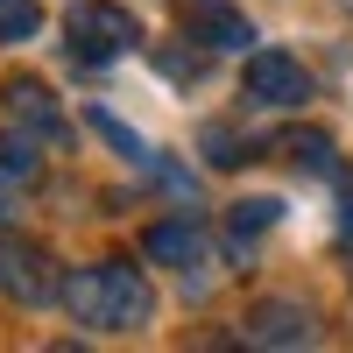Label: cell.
<instances>
[{
  "instance_id": "cell-1",
  "label": "cell",
  "mask_w": 353,
  "mask_h": 353,
  "mask_svg": "<svg viewBox=\"0 0 353 353\" xmlns=\"http://www.w3.org/2000/svg\"><path fill=\"white\" fill-rule=\"evenodd\" d=\"M64 311H71V325L121 339V332H141L156 318V290L134 261H92V269L64 276Z\"/></svg>"
},
{
  "instance_id": "cell-2",
  "label": "cell",
  "mask_w": 353,
  "mask_h": 353,
  "mask_svg": "<svg viewBox=\"0 0 353 353\" xmlns=\"http://www.w3.org/2000/svg\"><path fill=\"white\" fill-rule=\"evenodd\" d=\"M64 50L78 57V64H113V57H128L141 43V21L128 8H113V0H78V8L64 14Z\"/></svg>"
},
{
  "instance_id": "cell-3",
  "label": "cell",
  "mask_w": 353,
  "mask_h": 353,
  "mask_svg": "<svg viewBox=\"0 0 353 353\" xmlns=\"http://www.w3.org/2000/svg\"><path fill=\"white\" fill-rule=\"evenodd\" d=\"M0 297H14V304H50V297H64V276H57V261H50L36 241L0 233Z\"/></svg>"
},
{
  "instance_id": "cell-4",
  "label": "cell",
  "mask_w": 353,
  "mask_h": 353,
  "mask_svg": "<svg viewBox=\"0 0 353 353\" xmlns=\"http://www.w3.org/2000/svg\"><path fill=\"white\" fill-rule=\"evenodd\" d=\"M141 248H149V261H163V269L184 276V290H205V283H212V241L191 226V212L170 219V226H149V241H141Z\"/></svg>"
},
{
  "instance_id": "cell-5",
  "label": "cell",
  "mask_w": 353,
  "mask_h": 353,
  "mask_svg": "<svg viewBox=\"0 0 353 353\" xmlns=\"http://www.w3.org/2000/svg\"><path fill=\"white\" fill-rule=\"evenodd\" d=\"M176 28H184L198 50H248L254 43V21L233 8V0H176Z\"/></svg>"
},
{
  "instance_id": "cell-6",
  "label": "cell",
  "mask_w": 353,
  "mask_h": 353,
  "mask_svg": "<svg viewBox=\"0 0 353 353\" xmlns=\"http://www.w3.org/2000/svg\"><path fill=\"white\" fill-rule=\"evenodd\" d=\"M248 99L290 113V106L311 99V71L297 64V57H283V50H254V57H248Z\"/></svg>"
},
{
  "instance_id": "cell-7",
  "label": "cell",
  "mask_w": 353,
  "mask_h": 353,
  "mask_svg": "<svg viewBox=\"0 0 353 353\" xmlns=\"http://www.w3.org/2000/svg\"><path fill=\"white\" fill-rule=\"evenodd\" d=\"M0 106H8V121L14 128H36L43 141H64V106H57L50 99V85L43 78H8V85H0Z\"/></svg>"
},
{
  "instance_id": "cell-8",
  "label": "cell",
  "mask_w": 353,
  "mask_h": 353,
  "mask_svg": "<svg viewBox=\"0 0 353 353\" xmlns=\"http://www.w3.org/2000/svg\"><path fill=\"white\" fill-rule=\"evenodd\" d=\"M248 346H311L318 339V318L304 304H254L248 325H241Z\"/></svg>"
},
{
  "instance_id": "cell-9",
  "label": "cell",
  "mask_w": 353,
  "mask_h": 353,
  "mask_svg": "<svg viewBox=\"0 0 353 353\" xmlns=\"http://www.w3.org/2000/svg\"><path fill=\"white\" fill-rule=\"evenodd\" d=\"M36 170H43L36 141L28 134H0V184H36Z\"/></svg>"
},
{
  "instance_id": "cell-10",
  "label": "cell",
  "mask_w": 353,
  "mask_h": 353,
  "mask_svg": "<svg viewBox=\"0 0 353 353\" xmlns=\"http://www.w3.org/2000/svg\"><path fill=\"white\" fill-rule=\"evenodd\" d=\"M276 219H283V205H276V198H241V205H233V241L248 248L254 233H269Z\"/></svg>"
},
{
  "instance_id": "cell-11",
  "label": "cell",
  "mask_w": 353,
  "mask_h": 353,
  "mask_svg": "<svg viewBox=\"0 0 353 353\" xmlns=\"http://www.w3.org/2000/svg\"><path fill=\"white\" fill-rule=\"evenodd\" d=\"M43 28V8L36 0H0V43H28Z\"/></svg>"
},
{
  "instance_id": "cell-12",
  "label": "cell",
  "mask_w": 353,
  "mask_h": 353,
  "mask_svg": "<svg viewBox=\"0 0 353 353\" xmlns=\"http://www.w3.org/2000/svg\"><path fill=\"white\" fill-rule=\"evenodd\" d=\"M205 163H212V170H233V163H248V141L241 134H233V128H205Z\"/></svg>"
},
{
  "instance_id": "cell-13",
  "label": "cell",
  "mask_w": 353,
  "mask_h": 353,
  "mask_svg": "<svg viewBox=\"0 0 353 353\" xmlns=\"http://www.w3.org/2000/svg\"><path fill=\"white\" fill-rule=\"evenodd\" d=\"M283 149L297 156L304 170H318V176H332V170H339V163H332V141H325V134H290Z\"/></svg>"
},
{
  "instance_id": "cell-14",
  "label": "cell",
  "mask_w": 353,
  "mask_h": 353,
  "mask_svg": "<svg viewBox=\"0 0 353 353\" xmlns=\"http://www.w3.org/2000/svg\"><path fill=\"white\" fill-rule=\"evenodd\" d=\"M85 121H92V128H99V134H106V141H113V149H121V156H134V163H149V149H141V141H134V134H128L121 121H113L106 106H92V113H85Z\"/></svg>"
},
{
  "instance_id": "cell-15",
  "label": "cell",
  "mask_w": 353,
  "mask_h": 353,
  "mask_svg": "<svg viewBox=\"0 0 353 353\" xmlns=\"http://www.w3.org/2000/svg\"><path fill=\"white\" fill-rule=\"evenodd\" d=\"M339 248H353V198L339 205Z\"/></svg>"
},
{
  "instance_id": "cell-16",
  "label": "cell",
  "mask_w": 353,
  "mask_h": 353,
  "mask_svg": "<svg viewBox=\"0 0 353 353\" xmlns=\"http://www.w3.org/2000/svg\"><path fill=\"white\" fill-rule=\"evenodd\" d=\"M339 8H346V14H353V0H339Z\"/></svg>"
}]
</instances>
